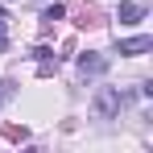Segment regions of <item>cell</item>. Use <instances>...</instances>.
I'll list each match as a JSON object with an SVG mask.
<instances>
[{
  "mask_svg": "<svg viewBox=\"0 0 153 153\" xmlns=\"http://www.w3.org/2000/svg\"><path fill=\"white\" fill-rule=\"evenodd\" d=\"M120 108H124V95H120L116 87H100V91H95V116H100V120H112Z\"/></svg>",
  "mask_w": 153,
  "mask_h": 153,
  "instance_id": "1",
  "label": "cell"
},
{
  "mask_svg": "<svg viewBox=\"0 0 153 153\" xmlns=\"http://www.w3.org/2000/svg\"><path fill=\"white\" fill-rule=\"evenodd\" d=\"M116 50L124 54V58H137V54H149V50H153V37H149V33H141V37H124V42H120Z\"/></svg>",
  "mask_w": 153,
  "mask_h": 153,
  "instance_id": "2",
  "label": "cell"
},
{
  "mask_svg": "<svg viewBox=\"0 0 153 153\" xmlns=\"http://www.w3.org/2000/svg\"><path fill=\"white\" fill-rule=\"evenodd\" d=\"M116 17H120V25H141V21H145V8L132 4V0H124V4L116 8Z\"/></svg>",
  "mask_w": 153,
  "mask_h": 153,
  "instance_id": "3",
  "label": "cell"
},
{
  "mask_svg": "<svg viewBox=\"0 0 153 153\" xmlns=\"http://www.w3.org/2000/svg\"><path fill=\"white\" fill-rule=\"evenodd\" d=\"M79 71H83V75H103V71H108V58H103V54H83V58H79Z\"/></svg>",
  "mask_w": 153,
  "mask_h": 153,
  "instance_id": "4",
  "label": "cell"
},
{
  "mask_svg": "<svg viewBox=\"0 0 153 153\" xmlns=\"http://www.w3.org/2000/svg\"><path fill=\"white\" fill-rule=\"evenodd\" d=\"M62 17H66V8H62V4H50V8L42 13V21H46V25H54V21H62Z\"/></svg>",
  "mask_w": 153,
  "mask_h": 153,
  "instance_id": "5",
  "label": "cell"
},
{
  "mask_svg": "<svg viewBox=\"0 0 153 153\" xmlns=\"http://www.w3.org/2000/svg\"><path fill=\"white\" fill-rule=\"evenodd\" d=\"M8 50V29H4V13H0V54Z\"/></svg>",
  "mask_w": 153,
  "mask_h": 153,
  "instance_id": "6",
  "label": "cell"
}]
</instances>
